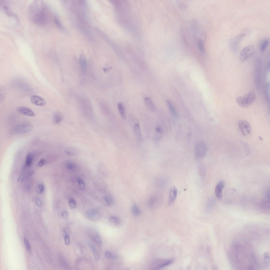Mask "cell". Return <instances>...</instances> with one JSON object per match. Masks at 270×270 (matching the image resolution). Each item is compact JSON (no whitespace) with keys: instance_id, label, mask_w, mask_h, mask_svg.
Segmentation results:
<instances>
[{"instance_id":"6da1fadb","label":"cell","mask_w":270,"mask_h":270,"mask_svg":"<svg viewBox=\"0 0 270 270\" xmlns=\"http://www.w3.org/2000/svg\"><path fill=\"white\" fill-rule=\"evenodd\" d=\"M30 17L34 23L43 25L48 22V17L45 9L41 2H34L30 7Z\"/></svg>"},{"instance_id":"7a4b0ae2","label":"cell","mask_w":270,"mask_h":270,"mask_svg":"<svg viewBox=\"0 0 270 270\" xmlns=\"http://www.w3.org/2000/svg\"><path fill=\"white\" fill-rule=\"evenodd\" d=\"M256 98L254 91L251 90L245 96H238L236 98V101L240 107L243 108L248 107L254 102Z\"/></svg>"},{"instance_id":"3957f363","label":"cell","mask_w":270,"mask_h":270,"mask_svg":"<svg viewBox=\"0 0 270 270\" xmlns=\"http://www.w3.org/2000/svg\"><path fill=\"white\" fill-rule=\"evenodd\" d=\"M207 151V147L204 141H199L196 143L195 147V152L197 157H204L206 154Z\"/></svg>"},{"instance_id":"277c9868","label":"cell","mask_w":270,"mask_h":270,"mask_svg":"<svg viewBox=\"0 0 270 270\" xmlns=\"http://www.w3.org/2000/svg\"><path fill=\"white\" fill-rule=\"evenodd\" d=\"M255 52V48L252 45H249L244 48L241 51L240 56V60L244 62L252 56Z\"/></svg>"},{"instance_id":"5b68a950","label":"cell","mask_w":270,"mask_h":270,"mask_svg":"<svg viewBox=\"0 0 270 270\" xmlns=\"http://www.w3.org/2000/svg\"><path fill=\"white\" fill-rule=\"evenodd\" d=\"M238 126L241 132L245 136H247L251 134L252 132L251 126L247 121L242 120L240 121Z\"/></svg>"},{"instance_id":"8992f818","label":"cell","mask_w":270,"mask_h":270,"mask_svg":"<svg viewBox=\"0 0 270 270\" xmlns=\"http://www.w3.org/2000/svg\"><path fill=\"white\" fill-rule=\"evenodd\" d=\"M33 128V126L29 123H24L18 124L16 126L14 129L15 133L20 134L28 132Z\"/></svg>"},{"instance_id":"52a82bcc","label":"cell","mask_w":270,"mask_h":270,"mask_svg":"<svg viewBox=\"0 0 270 270\" xmlns=\"http://www.w3.org/2000/svg\"><path fill=\"white\" fill-rule=\"evenodd\" d=\"M255 80L257 88H259L261 81V60L258 59L256 62L255 71Z\"/></svg>"},{"instance_id":"ba28073f","label":"cell","mask_w":270,"mask_h":270,"mask_svg":"<svg viewBox=\"0 0 270 270\" xmlns=\"http://www.w3.org/2000/svg\"><path fill=\"white\" fill-rule=\"evenodd\" d=\"M245 35V33L241 34L231 39L230 42V45L232 50L234 51L237 50L240 42Z\"/></svg>"},{"instance_id":"9c48e42d","label":"cell","mask_w":270,"mask_h":270,"mask_svg":"<svg viewBox=\"0 0 270 270\" xmlns=\"http://www.w3.org/2000/svg\"><path fill=\"white\" fill-rule=\"evenodd\" d=\"M82 109L85 115L88 117L92 116L93 111L90 103L87 100L84 101L82 103Z\"/></svg>"},{"instance_id":"30bf717a","label":"cell","mask_w":270,"mask_h":270,"mask_svg":"<svg viewBox=\"0 0 270 270\" xmlns=\"http://www.w3.org/2000/svg\"><path fill=\"white\" fill-rule=\"evenodd\" d=\"M133 128L134 133L138 139L140 141H142L143 140L142 133L140 123L137 118H135L134 120Z\"/></svg>"},{"instance_id":"8fae6325","label":"cell","mask_w":270,"mask_h":270,"mask_svg":"<svg viewBox=\"0 0 270 270\" xmlns=\"http://www.w3.org/2000/svg\"><path fill=\"white\" fill-rule=\"evenodd\" d=\"M177 190L175 186L170 189L168 200V205L170 206L172 205L176 200L177 195Z\"/></svg>"},{"instance_id":"7c38bea8","label":"cell","mask_w":270,"mask_h":270,"mask_svg":"<svg viewBox=\"0 0 270 270\" xmlns=\"http://www.w3.org/2000/svg\"><path fill=\"white\" fill-rule=\"evenodd\" d=\"M30 101L33 104L39 106H44L46 104V102L44 99L37 95L32 96L30 98Z\"/></svg>"},{"instance_id":"4fadbf2b","label":"cell","mask_w":270,"mask_h":270,"mask_svg":"<svg viewBox=\"0 0 270 270\" xmlns=\"http://www.w3.org/2000/svg\"><path fill=\"white\" fill-rule=\"evenodd\" d=\"M17 110L20 114L27 116L33 117L36 115L31 110L25 107H19L17 108Z\"/></svg>"},{"instance_id":"5bb4252c","label":"cell","mask_w":270,"mask_h":270,"mask_svg":"<svg viewBox=\"0 0 270 270\" xmlns=\"http://www.w3.org/2000/svg\"><path fill=\"white\" fill-rule=\"evenodd\" d=\"M225 185L224 182L221 181L218 184L216 187L215 194L217 198L219 199H221L222 197V190Z\"/></svg>"},{"instance_id":"9a60e30c","label":"cell","mask_w":270,"mask_h":270,"mask_svg":"<svg viewBox=\"0 0 270 270\" xmlns=\"http://www.w3.org/2000/svg\"><path fill=\"white\" fill-rule=\"evenodd\" d=\"M79 63L82 71L85 72L87 69V61L86 56L85 55L83 54L80 56Z\"/></svg>"},{"instance_id":"2e32d148","label":"cell","mask_w":270,"mask_h":270,"mask_svg":"<svg viewBox=\"0 0 270 270\" xmlns=\"http://www.w3.org/2000/svg\"><path fill=\"white\" fill-rule=\"evenodd\" d=\"M145 102L148 108L153 111L157 110L156 107L151 99L148 97H146L144 98Z\"/></svg>"},{"instance_id":"e0dca14e","label":"cell","mask_w":270,"mask_h":270,"mask_svg":"<svg viewBox=\"0 0 270 270\" xmlns=\"http://www.w3.org/2000/svg\"><path fill=\"white\" fill-rule=\"evenodd\" d=\"M63 118L62 114L59 112H56L53 115V120L54 123L56 124L60 123L63 120Z\"/></svg>"},{"instance_id":"ac0fdd59","label":"cell","mask_w":270,"mask_h":270,"mask_svg":"<svg viewBox=\"0 0 270 270\" xmlns=\"http://www.w3.org/2000/svg\"><path fill=\"white\" fill-rule=\"evenodd\" d=\"M65 152L66 155L69 156L75 155L79 153L77 149L72 147L66 148L65 150Z\"/></svg>"},{"instance_id":"d6986e66","label":"cell","mask_w":270,"mask_h":270,"mask_svg":"<svg viewBox=\"0 0 270 270\" xmlns=\"http://www.w3.org/2000/svg\"><path fill=\"white\" fill-rule=\"evenodd\" d=\"M65 166L67 169L70 170H74L77 168L76 163L71 160H67L65 163Z\"/></svg>"},{"instance_id":"ffe728a7","label":"cell","mask_w":270,"mask_h":270,"mask_svg":"<svg viewBox=\"0 0 270 270\" xmlns=\"http://www.w3.org/2000/svg\"><path fill=\"white\" fill-rule=\"evenodd\" d=\"M86 215L91 220H96L98 217V213L94 210H88L86 212Z\"/></svg>"},{"instance_id":"44dd1931","label":"cell","mask_w":270,"mask_h":270,"mask_svg":"<svg viewBox=\"0 0 270 270\" xmlns=\"http://www.w3.org/2000/svg\"><path fill=\"white\" fill-rule=\"evenodd\" d=\"M118 108L121 117L123 119L126 118V114L124 106L121 103H120L118 104Z\"/></svg>"},{"instance_id":"7402d4cb","label":"cell","mask_w":270,"mask_h":270,"mask_svg":"<svg viewBox=\"0 0 270 270\" xmlns=\"http://www.w3.org/2000/svg\"><path fill=\"white\" fill-rule=\"evenodd\" d=\"M197 46L200 53H204L205 52V49L204 42L201 39H199L198 40Z\"/></svg>"},{"instance_id":"603a6c76","label":"cell","mask_w":270,"mask_h":270,"mask_svg":"<svg viewBox=\"0 0 270 270\" xmlns=\"http://www.w3.org/2000/svg\"><path fill=\"white\" fill-rule=\"evenodd\" d=\"M269 43V40L268 39L266 38L263 40L261 43L260 49V51L262 52L264 51L267 48Z\"/></svg>"},{"instance_id":"cb8c5ba5","label":"cell","mask_w":270,"mask_h":270,"mask_svg":"<svg viewBox=\"0 0 270 270\" xmlns=\"http://www.w3.org/2000/svg\"><path fill=\"white\" fill-rule=\"evenodd\" d=\"M104 200L106 204L108 206L112 205L114 203V200L113 197L110 195L105 196Z\"/></svg>"},{"instance_id":"d4e9b609","label":"cell","mask_w":270,"mask_h":270,"mask_svg":"<svg viewBox=\"0 0 270 270\" xmlns=\"http://www.w3.org/2000/svg\"><path fill=\"white\" fill-rule=\"evenodd\" d=\"M167 103L172 114L175 117H177L178 116L177 112L171 103L168 100L167 101Z\"/></svg>"},{"instance_id":"484cf974","label":"cell","mask_w":270,"mask_h":270,"mask_svg":"<svg viewBox=\"0 0 270 270\" xmlns=\"http://www.w3.org/2000/svg\"><path fill=\"white\" fill-rule=\"evenodd\" d=\"M33 159V154L30 153H28L27 156L26 162V165L27 167H30L31 166Z\"/></svg>"},{"instance_id":"4316f807","label":"cell","mask_w":270,"mask_h":270,"mask_svg":"<svg viewBox=\"0 0 270 270\" xmlns=\"http://www.w3.org/2000/svg\"><path fill=\"white\" fill-rule=\"evenodd\" d=\"M131 211L133 215L136 216H139L141 213L139 209L137 206L135 205H133L132 206Z\"/></svg>"},{"instance_id":"83f0119b","label":"cell","mask_w":270,"mask_h":270,"mask_svg":"<svg viewBox=\"0 0 270 270\" xmlns=\"http://www.w3.org/2000/svg\"><path fill=\"white\" fill-rule=\"evenodd\" d=\"M265 91L266 100L268 103L269 105L270 103V85L269 83H268L266 85Z\"/></svg>"},{"instance_id":"f1b7e54d","label":"cell","mask_w":270,"mask_h":270,"mask_svg":"<svg viewBox=\"0 0 270 270\" xmlns=\"http://www.w3.org/2000/svg\"><path fill=\"white\" fill-rule=\"evenodd\" d=\"M69 206L72 209H76L77 206V202L73 198H71L69 200Z\"/></svg>"},{"instance_id":"f546056e","label":"cell","mask_w":270,"mask_h":270,"mask_svg":"<svg viewBox=\"0 0 270 270\" xmlns=\"http://www.w3.org/2000/svg\"><path fill=\"white\" fill-rule=\"evenodd\" d=\"M91 249L95 260L98 261L100 259L99 255L95 248L92 246L91 247Z\"/></svg>"},{"instance_id":"4dcf8cb0","label":"cell","mask_w":270,"mask_h":270,"mask_svg":"<svg viewBox=\"0 0 270 270\" xmlns=\"http://www.w3.org/2000/svg\"><path fill=\"white\" fill-rule=\"evenodd\" d=\"M156 198L153 195L149 198L148 201V206L150 208L153 207L156 203Z\"/></svg>"},{"instance_id":"1f68e13d","label":"cell","mask_w":270,"mask_h":270,"mask_svg":"<svg viewBox=\"0 0 270 270\" xmlns=\"http://www.w3.org/2000/svg\"><path fill=\"white\" fill-rule=\"evenodd\" d=\"M24 245L27 250L30 254L31 253V248L30 243L27 238L25 237L24 238Z\"/></svg>"},{"instance_id":"d6a6232c","label":"cell","mask_w":270,"mask_h":270,"mask_svg":"<svg viewBox=\"0 0 270 270\" xmlns=\"http://www.w3.org/2000/svg\"><path fill=\"white\" fill-rule=\"evenodd\" d=\"M79 188L81 190H84L85 188V184L84 181L81 178H78L77 179Z\"/></svg>"},{"instance_id":"836d02e7","label":"cell","mask_w":270,"mask_h":270,"mask_svg":"<svg viewBox=\"0 0 270 270\" xmlns=\"http://www.w3.org/2000/svg\"><path fill=\"white\" fill-rule=\"evenodd\" d=\"M156 134L158 138L160 137L162 134V131L161 127L159 125L157 126L155 128Z\"/></svg>"},{"instance_id":"e575fe53","label":"cell","mask_w":270,"mask_h":270,"mask_svg":"<svg viewBox=\"0 0 270 270\" xmlns=\"http://www.w3.org/2000/svg\"><path fill=\"white\" fill-rule=\"evenodd\" d=\"M264 257L265 264L267 266L269 265L270 264L269 254L267 252H265L264 254Z\"/></svg>"},{"instance_id":"d590c367","label":"cell","mask_w":270,"mask_h":270,"mask_svg":"<svg viewBox=\"0 0 270 270\" xmlns=\"http://www.w3.org/2000/svg\"><path fill=\"white\" fill-rule=\"evenodd\" d=\"M95 241L98 247L101 248L103 245L102 241L101 238L98 236H96L95 238Z\"/></svg>"},{"instance_id":"8d00e7d4","label":"cell","mask_w":270,"mask_h":270,"mask_svg":"<svg viewBox=\"0 0 270 270\" xmlns=\"http://www.w3.org/2000/svg\"><path fill=\"white\" fill-rule=\"evenodd\" d=\"M44 190V186L42 184H39L37 188V191L39 194H42L43 193Z\"/></svg>"},{"instance_id":"74e56055","label":"cell","mask_w":270,"mask_h":270,"mask_svg":"<svg viewBox=\"0 0 270 270\" xmlns=\"http://www.w3.org/2000/svg\"><path fill=\"white\" fill-rule=\"evenodd\" d=\"M64 238L65 244L67 246L69 245L71 243L70 237L68 235H64Z\"/></svg>"},{"instance_id":"f35d334b","label":"cell","mask_w":270,"mask_h":270,"mask_svg":"<svg viewBox=\"0 0 270 270\" xmlns=\"http://www.w3.org/2000/svg\"><path fill=\"white\" fill-rule=\"evenodd\" d=\"M62 216L64 219L67 220L69 218V214L66 211L64 210L62 212Z\"/></svg>"},{"instance_id":"ab89813d","label":"cell","mask_w":270,"mask_h":270,"mask_svg":"<svg viewBox=\"0 0 270 270\" xmlns=\"http://www.w3.org/2000/svg\"><path fill=\"white\" fill-rule=\"evenodd\" d=\"M109 220L110 222L114 224H116L118 222L117 219L116 217H112L110 218Z\"/></svg>"},{"instance_id":"60d3db41","label":"cell","mask_w":270,"mask_h":270,"mask_svg":"<svg viewBox=\"0 0 270 270\" xmlns=\"http://www.w3.org/2000/svg\"><path fill=\"white\" fill-rule=\"evenodd\" d=\"M45 162V161L44 159H41L38 163V166L39 167H41L43 166L44 165Z\"/></svg>"},{"instance_id":"b9f144b4","label":"cell","mask_w":270,"mask_h":270,"mask_svg":"<svg viewBox=\"0 0 270 270\" xmlns=\"http://www.w3.org/2000/svg\"><path fill=\"white\" fill-rule=\"evenodd\" d=\"M54 22H55V23L56 24V25H57V26H58V27L59 28H60V29L62 28V26H61V24L60 23V22L59 21L58 19H57V18H55V19H54Z\"/></svg>"},{"instance_id":"7bdbcfd3","label":"cell","mask_w":270,"mask_h":270,"mask_svg":"<svg viewBox=\"0 0 270 270\" xmlns=\"http://www.w3.org/2000/svg\"><path fill=\"white\" fill-rule=\"evenodd\" d=\"M105 258L108 259H110L112 258V256L110 252L108 251H106L105 254Z\"/></svg>"},{"instance_id":"ee69618b","label":"cell","mask_w":270,"mask_h":270,"mask_svg":"<svg viewBox=\"0 0 270 270\" xmlns=\"http://www.w3.org/2000/svg\"><path fill=\"white\" fill-rule=\"evenodd\" d=\"M36 204L39 207H41L42 205L41 201L38 198L36 200Z\"/></svg>"},{"instance_id":"f6af8a7d","label":"cell","mask_w":270,"mask_h":270,"mask_svg":"<svg viewBox=\"0 0 270 270\" xmlns=\"http://www.w3.org/2000/svg\"><path fill=\"white\" fill-rule=\"evenodd\" d=\"M63 232L64 233V235H68L69 232V229L68 228H65L63 229Z\"/></svg>"}]
</instances>
